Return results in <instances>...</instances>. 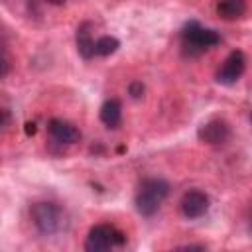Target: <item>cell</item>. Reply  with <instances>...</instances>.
I'll return each mask as SVG.
<instances>
[{"label": "cell", "instance_id": "4", "mask_svg": "<svg viewBox=\"0 0 252 252\" xmlns=\"http://www.w3.org/2000/svg\"><path fill=\"white\" fill-rule=\"evenodd\" d=\"M124 242V234L118 232L116 228L108 226V224H96L89 230L87 242H85V250L89 252H104L108 248H112L114 244H122Z\"/></svg>", "mask_w": 252, "mask_h": 252}, {"label": "cell", "instance_id": "7", "mask_svg": "<svg viewBox=\"0 0 252 252\" xmlns=\"http://www.w3.org/2000/svg\"><path fill=\"white\" fill-rule=\"evenodd\" d=\"M209 211V195L199 191V189H191L183 195L181 199V213L187 219H199Z\"/></svg>", "mask_w": 252, "mask_h": 252}, {"label": "cell", "instance_id": "17", "mask_svg": "<svg viewBox=\"0 0 252 252\" xmlns=\"http://www.w3.org/2000/svg\"><path fill=\"white\" fill-rule=\"evenodd\" d=\"M47 2H51V4H55V6H59V4H63L65 0H47Z\"/></svg>", "mask_w": 252, "mask_h": 252}, {"label": "cell", "instance_id": "8", "mask_svg": "<svg viewBox=\"0 0 252 252\" xmlns=\"http://www.w3.org/2000/svg\"><path fill=\"white\" fill-rule=\"evenodd\" d=\"M47 130H49L51 138L59 144H75L81 138V132L71 122L61 120V118H51L47 124Z\"/></svg>", "mask_w": 252, "mask_h": 252}, {"label": "cell", "instance_id": "15", "mask_svg": "<svg viewBox=\"0 0 252 252\" xmlns=\"http://www.w3.org/2000/svg\"><path fill=\"white\" fill-rule=\"evenodd\" d=\"M10 112L6 108H0V132H4L8 126H10Z\"/></svg>", "mask_w": 252, "mask_h": 252}, {"label": "cell", "instance_id": "13", "mask_svg": "<svg viewBox=\"0 0 252 252\" xmlns=\"http://www.w3.org/2000/svg\"><path fill=\"white\" fill-rule=\"evenodd\" d=\"M128 94H130L132 98H140V96L144 94V85H142L140 81H132L130 87H128Z\"/></svg>", "mask_w": 252, "mask_h": 252}, {"label": "cell", "instance_id": "9", "mask_svg": "<svg viewBox=\"0 0 252 252\" xmlns=\"http://www.w3.org/2000/svg\"><path fill=\"white\" fill-rule=\"evenodd\" d=\"M91 24H81L77 28V51L83 59L94 57V39L91 37Z\"/></svg>", "mask_w": 252, "mask_h": 252}, {"label": "cell", "instance_id": "2", "mask_svg": "<svg viewBox=\"0 0 252 252\" xmlns=\"http://www.w3.org/2000/svg\"><path fill=\"white\" fill-rule=\"evenodd\" d=\"M30 213L35 228L45 236L57 234L65 224V213L57 203H51V201L33 203Z\"/></svg>", "mask_w": 252, "mask_h": 252}, {"label": "cell", "instance_id": "16", "mask_svg": "<svg viewBox=\"0 0 252 252\" xmlns=\"http://www.w3.org/2000/svg\"><path fill=\"white\" fill-rule=\"evenodd\" d=\"M26 134H28V136H30V134H35V124H30V122H28V124H26Z\"/></svg>", "mask_w": 252, "mask_h": 252}, {"label": "cell", "instance_id": "14", "mask_svg": "<svg viewBox=\"0 0 252 252\" xmlns=\"http://www.w3.org/2000/svg\"><path fill=\"white\" fill-rule=\"evenodd\" d=\"M8 69H10V61H8V55L4 53V49L0 47V79L8 73Z\"/></svg>", "mask_w": 252, "mask_h": 252}, {"label": "cell", "instance_id": "12", "mask_svg": "<svg viewBox=\"0 0 252 252\" xmlns=\"http://www.w3.org/2000/svg\"><path fill=\"white\" fill-rule=\"evenodd\" d=\"M120 47V41L112 35H102L94 41V53L96 55H112Z\"/></svg>", "mask_w": 252, "mask_h": 252}, {"label": "cell", "instance_id": "6", "mask_svg": "<svg viewBox=\"0 0 252 252\" xmlns=\"http://www.w3.org/2000/svg\"><path fill=\"white\" fill-rule=\"evenodd\" d=\"M197 136H199V140L205 142V144L220 146V144L228 142V138H230V126H228L226 120L213 118V120L205 122V124L197 130Z\"/></svg>", "mask_w": 252, "mask_h": 252}, {"label": "cell", "instance_id": "1", "mask_svg": "<svg viewBox=\"0 0 252 252\" xmlns=\"http://www.w3.org/2000/svg\"><path fill=\"white\" fill-rule=\"evenodd\" d=\"M167 193H169L167 181L158 179V177L144 179L140 183L138 193H136V209H138V213L144 215V217H152L159 209V205L163 203Z\"/></svg>", "mask_w": 252, "mask_h": 252}, {"label": "cell", "instance_id": "3", "mask_svg": "<svg viewBox=\"0 0 252 252\" xmlns=\"http://www.w3.org/2000/svg\"><path fill=\"white\" fill-rule=\"evenodd\" d=\"M181 37H183V47H185V51H189V55L203 53V51H207L209 47H215L220 41V35L215 30L201 28L197 22H191L183 30Z\"/></svg>", "mask_w": 252, "mask_h": 252}, {"label": "cell", "instance_id": "11", "mask_svg": "<svg viewBox=\"0 0 252 252\" xmlns=\"http://www.w3.org/2000/svg\"><path fill=\"white\" fill-rule=\"evenodd\" d=\"M120 116H122V106L116 98H110L100 106V120L108 128H116L120 124Z\"/></svg>", "mask_w": 252, "mask_h": 252}, {"label": "cell", "instance_id": "5", "mask_svg": "<svg viewBox=\"0 0 252 252\" xmlns=\"http://www.w3.org/2000/svg\"><path fill=\"white\" fill-rule=\"evenodd\" d=\"M244 67H246V59H244V53L242 51H230L228 57L222 61L220 69L217 71V81L222 83V85H234L240 75L244 73Z\"/></svg>", "mask_w": 252, "mask_h": 252}, {"label": "cell", "instance_id": "10", "mask_svg": "<svg viewBox=\"0 0 252 252\" xmlns=\"http://www.w3.org/2000/svg\"><path fill=\"white\" fill-rule=\"evenodd\" d=\"M217 14L224 20H236L246 14V2L244 0H220L217 4Z\"/></svg>", "mask_w": 252, "mask_h": 252}]
</instances>
